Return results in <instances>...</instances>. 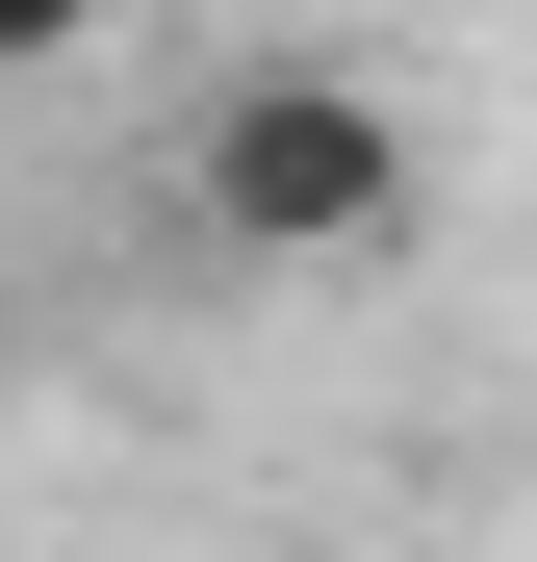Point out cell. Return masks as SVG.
Instances as JSON below:
<instances>
[{
	"instance_id": "cell-1",
	"label": "cell",
	"mask_w": 537,
	"mask_h": 562,
	"mask_svg": "<svg viewBox=\"0 0 537 562\" xmlns=\"http://www.w3.org/2000/svg\"><path fill=\"white\" fill-rule=\"evenodd\" d=\"M205 231L231 256H384L410 231V128H384V77H231L205 103Z\"/></svg>"
},
{
	"instance_id": "cell-2",
	"label": "cell",
	"mask_w": 537,
	"mask_h": 562,
	"mask_svg": "<svg viewBox=\"0 0 537 562\" xmlns=\"http://www.w3.org/2000/svg\"><path fill=\"white\" fill-rule=\"evenodd\" d=\"M77 26H103V0H0V77H52V52H77Z\"/></svg>"
}]
</instances>
